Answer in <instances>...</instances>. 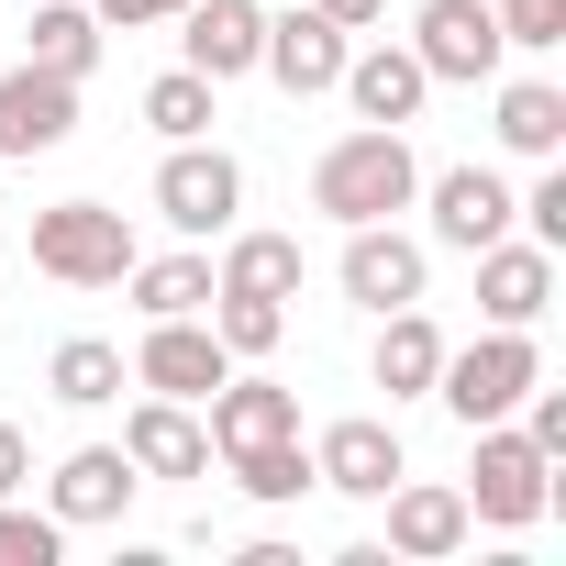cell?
<instances>
[{"label": "cell", "instance_id": "obj_1", "mask_svg": "<svg viewBox=\"0 0 566 566\" xmlns=\"http://www.w3.org/2000/svg\"><path fill=\"white\" fill-rule=\"evenodd\" d=\"M422 200V156H411V134L400 123H356V134H334L323 156H312V211L345 233V222H400Z\"/></svg>", "mask_w": 566, "mask_h": 566}, {"label": "cell", "instance_id": "obj_2", "mask_svg": "<svg viewBox=\"0 0 566 566\" xmlns=\"http://www.w3.org/2000/svg\"><path fill=\"white\" fill-rule=\"evenodd\" d=\"M555 478H566V467H555L522 422H478L455 489H467V522H478V533H533V522L555 511Z\"/></svg>", "mask_w": 566, "mask_h": 566}, {"label": "cell", "instance_id": "obj_3", "mask_svg": "<svg viewBox=\"0 0 566 566\" xmlns=\"http://www.w3.org/2000/svg\"><path fill=\"white\" fill-rule=\"evenodd\" d=\"M533 378H544V345H533V334H511V323H478V345H444L433 400H444V411L478 433V422H511Z\"/></svg>", "mask_w": 566, "mask_h": 566}, {"label": "cell", "instance_id": "obj_4", "mask_svg": "<svg viewBox=\"0 0 566 566\" xmlns=\"http://www.w3.org/2000/svg\"><path fill=\"white\" fill-rule=\"evenodd\" d=\"M134 255L145 244L112 200H45L34 211V277H56V290H123Z\"/></svg>", "mask_w": 566, "mask_h": 566}, {"label": "cell", "instance_id": "obj_5", "mask_svg": "<svg viewBox=\"0 0 566 566\" xmlns=\"http://www.w3.org/2000/svg\"><path fill=\"white\" fill-rule=\"evenodd\" d=\"M233 211H244V156H233V145L189 134V145L156 156V222H167L178 244H222Z\"/></svg>", "mask_w": 566, "mask_h": 566}, {"label": "cell", "instance_id": "obj_6", "mask_svg": "<svg viewBox=\"0 0 566 566\" xmlns=\"http://www.w3.org/2000/svg\"><path fill=\"white\" fill-rule=\"evenodd\" d=\"M400 45L422 56V78H433V90H489V78L511 67V34H500V0H422Z\"/></svg>", "mask_w": 566, "mask_h": 566}, {"label": "cell", "instance_id": "obj_7", "mask_svg": "<svg viewBox=\"0 0 566 566\" xmlns=\"http://www.w3.org/2000/svg\"><path fill=\"white\" fill-rule=\"evenodd\" d=\"M411 211H422V244H433V255H478V244L511 233L522 189H511L500 167L467 156V167H422V200H411Z\"/></svg>", "mask_w": 566, "mask_h": 566}, {"label": "cell", "instance_id": "obj_8", "mask_svg": "<svg viewBox=\"0 0 566 566\" xmlns=\"http://www.w3.org/2000/svg\"><path fill=\"white\" fill-rule=\"evenodd\" d=\"M334 290L378 323L400 301H433V244L411 222H345V255H334Z\"/></svg>", "mask_w": 566, "mask_h": 566}, {"label": "cell", "instance_id": "obj_9", "mask_svg": "<svg viewBox=\"0 0 566 566\" xmlns=\"http://www.w3.org/2000/svg\"><path fill=\"white\" fill-rule=\"evenodd\" d=\"M378 511H389V544H378V555H400V566H444V555H467V544H478V522H467V489H455V478H411V467H400Z\"/></svg>", "mask_w": 566, "mask_h": 566}, {"label": "cell", "instance_id": "obj_10", "mask_svg": "<svg viewBox=\"0 0 566 566\" xmlns=\"http://www.w3.org/2000/svg\"><path fill=\"white\" fill-rule=\"evenodd\" d=\"M467 266H478V323H511V334H533V323L555 312V277H566V255L533 244V233H500V244H478Z\"/></svg>", "mask_w": 566, "mask_h": 566}, {"label": "cell", "instance_id": "obj_11", "mask_svg": "<svg viewBox=\"0 0 566 566\" xmlns=\"http://www.w3.org/2000/svg\"><path fill=\"white\" fill-rule=\"evenodd\" d=\"M123 367H134V389H156V400H211V389L233 378V356H222V334H211L200 312L145 323V345H134Z\"/></svg>", "mask_w": 566, "mask_h": 566}, {"label": "cell", "instance_id": "obj_12", "mask_svg": "<svg viewBox=\"0 0 566 566\" xmlns=\"http://www.w3.org/2000/svg\"><path fill=\"white\" fill-rule=\"evenodd\" d=\"M411 455H400V422H378V411H345V422H323L312 433V489H334V500H389V478H400Z\"/></svg>", "mask_w": 566, "mask_h": 566}, {"label": "cell", "instance_id": "obj_13", "mask_svg": "<svg viewBox=\"0 0 566 566\" xmlns=\"http://www.w3.org/2000/svg\"><path fill=\"white\" fill-rule=\"evenodd\" d=\"M345 23H323L312 0H290V12H266V45H255V78H277L290 101H323L334 78H345Z\"/></svg>", "mask_w": 566, "mask_h": 566}, {"label": "cell", "instance_id": "obj_14", "mask_svg": "<svg viewBox=\"0 0 566 566\" xmlns=\"http://www.w3.org/2000/svg\"><path fill=\"white\" fill-rule=\"evenodd\" d=\"M78 134V78H56V67H0V167H23V156H56Z\"/></svg>", "mask_w": 566, "mask_h": 566}, {"label": "cell", "instance_id": "obj_15", "mask_svg": "<svg viewBox=\"0 0 566 566\" xmlns=\"http://www.w3.org/2000/svg\"><path fill=\"white\" fill-rule=\"evenodd\" d=\"M345 101H356V123H422V101H433V78H422V56L400 45V34H356L345 45V78H334Z\"/></svg>", "mask_w": 566, "mask_h": 566}, {"label": "cell", "instance_id": "obj_16", "mask_svg": "<svg viewBox=\"0 0 566 566\" xmlns=\"http://www.w3.org/2000/svg\"><path fill=\"white\" fill-rule=\"evenodd\" d=\"M134 489H145V478H134V455H123V444H67V455L45 467V511H56L67 533L123 522V511H134Z\"/></svg>", "mask_w": 566, "mask_h": 566}, {"label": "cell", "instance_id": "obj_17", "mask_svg": "<svg viewBox=\"0 0 566 566\" xmlns=\"http://www.w3.org/2000/svg\"><path fill=\"white\" fill-rule=\"evenodd\" d=\"M123 455H134V478H145V489H156V478H167V489H178V478H211L200 400H156V389H145V400L123 411Z\"/></svg>", "mask_w": 566, "mask_h": 566}, {"label": "cell", "instance_id": "obj_18", "mask_svg": "<svg viewBox=\"0 0 566 566\" xmlns=\"http://www.w3.org/2000/svg\"><path fill=\"white\" fill-rule=\"evenodd\" d=\"M255 45H266V0H189L178 12V67H200L211 90L255 78Z\"/></svg>", "mask_w": 566, "mask_h": 566}, {"label": "cell", "instance_id": "obj_19", "mask_svg": "<svg viewBox=\"0 0 566 566\" xmlns=\"http://www.w3.org/2000/svg\"><path fill=\"white\" fill-rule=\"evenodd\" d=\"M200 433H211V455H244V444H277V433H301V389H277V378H255V367H233L211 400H200Z\"/></svg>", "mask_w": 566, "mask_h": 566}, {"label": "cell", "instance_id": "obj_20", "mask_svg": "<svg viewBox=\"0 0 566 566\" xmlns=\"http://www.w3.org/2000/svg\"><path fill=\"white\" fill-rule=\"evenodd\" d=\"M489 134H500V156L511 167H544V156H566V90L555 78H489Z\"/></svg>", "mask_w": 566, "mask_h": 566}, {"label": "cell", "instance_id": "obj_21", "mask_svg": "<svg viewBox=\"0 0 566 566\" xmlns=\"http://www.w3.org/2000/svg\"><path fill=\"white\" fill-rule=\"evenodd\" d=\"M433 367H444V323H433L422 301L378 312V345H367V389H389V400H433Z\"/></svg>", "mask_w": 566, "mask_h": 566}, {"label": "cell", "instance_id": "obj_22", "mask_svg": "<svg viewBox=\"0 0 566 566\" xmlns=\"http://www.w3.org/2000/svg\"><path fill=\"white\" fill-rule=\"evenodd\" d=\"M101 45H112V23L90 12V0H34V12H23V56L56 67V78H78V90H90Z\"/></svg>", "mask_w": 566, "mask_h": 566}, {"label": "cell", "instance_id": "obj_23", "mask_svg": "<svg viewBox=\"0 0 566 566\" xmlns=\"http://www.w3.org/2000/svg\"><path fill=\"white\" fill-rule=\"evenodd\" d=\"M211 290H255V301H301V233H255L233 222L211 255Z\"/></svg>", "mask_w": 566, "mask_h": 566}, {"label": "cell", "instance_id": "obj_24", "mask_svg": "<svg viewBox=\"0 0 566 566\" xmlns=\"http://www.w3.org/2000/svg\"><path fill=\"white\" fill-rule=\"evenodd\" d=\"M123 389H134V367H123L112 334H67V345L45 356V400H67V411H112Z\"/></svg>", "mask_w": 566, "mask_h": 566}, {"label": "cell", "instance_id": "obj_25", "mask_svg": "<svg viewBox=\"0 0 566 566\" xmlns=\"http://www.w3.org/2000/svg\"><path fill=\"white\" fill-rule=\"evenodd\" d=\"M123 290H134V312H145V323H167V312H211V255H200V244L134 255V266H123Z\"/></svg>", "mask_w": 566, "mask_h": 566}, {"label": "cell", "instance_id": "obj_26", "mask_svg": "<svg viewBox=\"0 0 566 566\" xmlns=\"http://www.w3.org/2000/svg\"><path fill=\"white\" fill-rule=\"evenodd\" d=\"M222 467H233V489H244L255 511H301V500H312V444H301V433L244 444V455H222Z\"/></svg>", "mask_w": 566, "mask_h": 566}, {"label": "cell", "instance_id": "obj_27", "mask_svg": "<svg viewBox=\"0 0 566 566\" xmlns=\"http://www.w3.org/2000/svg\"><path fill=\"white\" fill-rule=\"evenodd\" d=\"M211 334H222V356L233 367H255V356H277V334H290V301H255V290H211V312H200Z\"/></svg>", "mask_w": 566, "mask_h": 566}, {"label": "cell", "instance_id": "obj_28", "mask_svg": "<svg viewBox=\"0 0 566 566\" xmlns=\"http://www.w3.org/2000/svg\"><path fill=\"white\" fill-rule=\"evenodd\" d=\"M145 123H156L167 145H189V134L222 123V90H211L200 67H156V78H145Z\"/></svg>", "mask_w": 566, "mask_h": 566}, {"label": "cell", "instance_id": "obj_29", "mask_svg": "<svg viewBox=\"0 0 566 566\" xmlns=\"http://www.w3.org/2000/svg\"><path fill=\"white\" fill-rule=\"evenodd\" d=\"M67 555V522L34 511V500H0V566H56Z\"/></svg>", "mask_w": 566, "mask_h": 566}, {"label": "cell", "instance_id": "obj_30", "mask_svg": "<svg viewBox=\"0 0 566 566\" xmlns=\"http://www.w3.org/2000/svg\"><path fill=\"white\" fill-rule=\"evenodd\" d=\"M511 233H533V244H555V255H566V156H544V167L522 178V211H511Z\"/></svg>", "mask_w": 566, "mask_h": 566}, {"label": "cell", "instance_id": "obj_31", "mask_svg": "<svg viewBox=\"0 0 566 566\" xmlns=\"http://www.w3.org/2000/svg\"><path fill=\"white\" fill-rule=\"evenodd\" d=\"M500 34H511V56H555L566 45V0H500Z\"/></svg>", "mask_w": 566, "mask_h": 566}, {"label": "cell", "instance_id": "obj_32", "mask_svg": "<svg viewBox=\"0 0 566 566\" xmlns=\"http://www.w3.org/2000/svg\"><path fill=\"white\" fill-rule=\"evenodd\" d=\"M90 12H101L112 34H145V23H178V12H189V0H90Z\"/></svg>", "mask_w": 566, "mask_h": 566}, {"label": "cell", "instance_id": "obj_33", "mask_svg": "<svg viewBox=\"0 0 566 566\" xmlns=\"http://www.w3.org/2000/svg\"><path fill=\"white\" fill-rule=\"evenodd\" d=\"M23 489H34V433L0 422V500H23Z\"/></svg>", "mask_w": 566, "mask_h": 566}, {"label": "cell", "instance_id": "obj_34", "mask_svg": "<svg viewBox=\"0 0 566 566\" xmlns=\"http://www.w3.org/2000/svg\"><path fill=\"white\" fill-rule=\"evenodd\" d=\"M312 12L345 23V34H378V23H389V0H312Z\"/></svg>", "mask_w": 566, "mask_h": 566}]
</instances>
